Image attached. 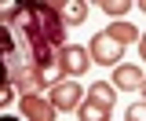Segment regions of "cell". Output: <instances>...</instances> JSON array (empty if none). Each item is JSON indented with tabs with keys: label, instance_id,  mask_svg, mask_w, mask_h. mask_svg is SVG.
<instances>
[{
	"label": "cell",
	"instance_id": "6da1fadb",
	"mask_svg": "<svg viewBox=\"0 0 146 121\" xmlns=\"http://www.w3.org/2000/svg\"><path fill=\"white\" fill-rule=\"evenodd\" d=\"M0 37H4V73L18 88V95H40V73L58 66V55L66 48V22L58 4L29 0L7 4L0 11Z\"/></svg>",
	"mask_w": 146,
	"mask_h": 121
},
{
	"label": "cell",
	"instance_id": "7a4b0ae2",
	"mask_svg": "<svg viewBox=\"0 0 146 121\" xmlns=\"http://www.w3.org/2000/svg\"><path fill=\"white\" fill-rule=\"evenodd\" d=\"M88 52H91V63H95V66H113V70H117V66H121V55H124V44H117V40L102 30V33L91 37Z\"/></svg>",
	"mask_w": 146,
	"mask_h": 121
},
{
	"label": "cell",
	"instance_id": "3957f363",
	"mask_svg": "<svg viewBox=\"0 0 146 121\" xmlns=\"http://www.w3.org/2000/svg\"><path fill=\"white\" fill-rule=\"evenodd\" d=\"M84 92H80V85L77 81H62V85H55L51 92H48V99H51V106L58 110V114H66V110H80V99Z\"/></svg>",
	"mask_w": 146,
	"mask_h": 121
},
{
	"label": "cell",
	"instance_id": "277c9868",
	"mask_svg": "<svg viewBox=\"0 0 146 121\" xmlns=\"http://www.w3.org/2000/svg\"><path fill=\"white\" fill-rule=\"evenodd\" d=\"M58 66H62V73L73 81V77H80V73L91 66V52H88V48H80V44H66L62 55H58Z\"/></svg>",
	"mask_w": 146,
	"mask_h": 121
},
{
	"label": "cell",
	"instance_id": "5b68a950",
	"mask_svg": "<svg viewBox=\"0 0 146 121\" xmlns=\"http://www.w3.org/2000/svg\"><path fill=\"white\" fill-rule=\"evenodd\" d=\"M18 106H22V118L26 121H55L58 118V110L51 106L48 95H22Z\"/></svg>",
	"mask_w": 146,
	"mask_h": 121
},
{
	"label": "cell",
	"instance_id": "8992f818",
	"mask_svg": "<svg viewBox=\"0 0 146 121\" xmlns=\"http://www.w3.org/2000/svg\"><path fill=\"white\" fill-rule=\"evenodd\" d=\"M113 85L121 88V92H135V88H143V85H146V77H143V70H139V66H128V63H121V66L113 70Z\"/></svg>",
	"mask_w": 146,
	"mask_h": 121
},
{
	"label": "cell",
	"instance_id": "52a82bcc",
	"mask_svg": "<svg viewBox=\"0 0 146 121\" xmlns=\"http://www.w3.org/2000/svg\"><path fill=\"white\" fill-rule=\"evenodd\" d=\"M58 11H62V22L66 26H80L88 18V4L84 0H66V4H58Z\"/></svg>",
	"mask_w": 146,
	"mask_h": 121
},
{
	"label": "cell",
	"instance_id": "ba28073f",
	"mask_svg": "<svg viewBox=\"0 0 146 121\" xmlns=\"http://www.w3.org/2000/svg\"><path fill=\"white\" fill-rule=\"evenodd\" d=\"M106 33L113 37L117 44H124V48H128V44H139V37H143L139 30H135V26H131V22H113V26H110Z\"/></svg>",
	"mask_w": 146,
	"mask_h": 121
},
{
	"label": "cell",
	"instance_id": "9c48e42d",
	"mask_svg": "<svg viewBox=\"0 0 146 121\" xmlns=\"http://www.w3.org/2000/svg\"><path fill=\"white\" fill-rule=\"evenodd\" d=\"M88 99L99 106H113V85H106V81H95V85L88 88Z\"/></svg>",
	"mask_w": 146,
	"mask_h": 121
},
{
	"label": "cell",
	"instance_id": "30bf717a",
	"mask_svg": "<svg viewBox=\"0 0 146 121\" xmlns=\"http://www.w3.org/2000/svg\"><path fill=\"white\" fill-rule=\"evenodd\" d=\"M77 114H80V121H110V106H99L88 99V103H80Z\"/></svg>",
	"mask_w": 146,
	"mask_h": 121
},
{
	"label": "cell",
	"instance_id": "8fae6325",
	"mask_svg": "<svg viewBox=\"0 0 146 121\" xmlns=\"http://www.w3.org/2000/svg\"><path fill=\"white\" fill-rule=\"evenodd\" d=\"M95 7H102L110 18H124L128 11L135 7V4H128V0H102V4H95Z\"/></svg>",
	"mask_w": 146,
	"mask_h": 121
},
{
	"label": "cell",
	"instance_id": "7c38bea8",
	"mask_svg": "<svg viewBox=\"0 0 146 121\" xmlns=\"http://www.w3.org/2000/svg\"><path fill=\"white\" fill-rule=\"evenodd\" d=\"M124 121H146V103H131L128 114H124Z\"/></svg>",
	"mask_w": 146,
	"mask_h": 121
},
{
	"label": "cell",
	"instance_id": "4fadbf2b",
	"mask_svg": "<svg viewBox=\"0 0 146 121\" xmlns=\"http://www.w3.org/2000/svg\"><path fill=\"white\" fill-rule=\"evenodd\" d=\"M15 95H18V88L11 85V81H4V88H0V103H11Z\"/></svg>",
	"mask_w": 146,
	"mask_h": 121
},
{
	"label": "cell",
	"instance_id": "5bb4252c",
	"mask_svg": "<svg viewBox=\"0 0 146 121\" xmlns=\"http://www.w3.org/2000/svg\"><path fill=\"white\" fill-rule=\"evenodd\" d=\"M139 55H143V63H146V33L139 37Z\"/></svg>",
	"mask_w": 146,
	"mask_h": 121
},
{
	"label": "cell",
	"instance_id": "9a60e30c",
	"mask_svg": "<svg viewBox=\"0 0 146 121\" xmlns=\"http://www.w3.org/2000/svg\"><path fill=\"white\" fill-rule=\"evenodd\" d=\"M135 7H139V11H143V15H146V0H139V4H135Z\"/></svg>",
	"mask_w": 146,
	"mask_h": 121
},
{
	"label": "cell",
	"instance_id": "2e32d148",
	"mask_svg": "<svg viewBox=\"0 0 146 121\" xmlns=\"http://www.w3.org/2000/svg\"><path fill=\"white\" fill-rule=\"evenodd\" d=\"M139 92H143V95H146V85H143V88H139Z\"/></svg>",
	"mask_w": 146,
	"mask_h": 121
},
{
	"label": "cell",
	"instance_id": "e0dca14e",
	"mask_svg": "<svg viewBox=\"0 0 146 121\" xmlns=\"http://www.w3.org/2000/svg\"><path fill=\"white\" fill-rule=\"evenodd\" d=\"M4 121H18V118H4Z\"/></svg>",
	"mask_w": 146,
	"mask_h": 121
}]
</instances>
